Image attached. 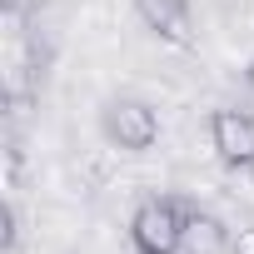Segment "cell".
Instances as JSON below:
<instances>
[{"label": "cell", "mask_w": 254, "mask_h": 254, "mask_svg": "<svg viewBox=\"0 0 254 254\" xmlns=\"http://www.w3.org/2000/svg\"><path fill=\"white\" fill-rule=\"evenodd\" d=\"M185 219H190V204L185 199H145L130 219V239L140 254H180L185 249Z\"/></svg>", "instance_id": "6da1fadb"}, {"label": "cell", "mask_w": 254, "mask_h": 254, "mask_svg": "<svg viewBox=\"0 0 254 254\" xmlns=\"http://www.w3.org/2000/svg\"><path fill=\"white\" fill-rule=\"evenodd\" d=\"M209 135H214V150L224 165H254V115L244 110H214L209 115Z\"/></svg>", "instance_id": "3957f363"}, {"label": "cell", "mask_w": 254, "mask_h": 254, "mask_svg": "<svg viewBox=\"0 0 254 254\" xmlns=\"http://www.w3.org/2000/svg\"><path fill=\"white\" fill-rule=\"evenodd\" d=\"M234 254H254V229H239V239H234Z\"/></svg>", "instance_id": "8992f818"}, {"label": "cell", "mask_w": 254, "mask_h": 254, "mask_svg": "<svg viewBox=\"0 0 254 254\" xmlns=\"http://www.w3.org/2000/svg\"><path fill=\"white\" fill-rule=\"evenodd\" d=\"M35 0H5V10H30Z\"/></svg>", "instance_id": "52a82bcc"}, {"label": "cell", "mask_w": 254, "mask_h": 254, "mask_svg": "<svg viewBox=\"0 0 254 254\" xmlns=\"http://www.w3.org/2000/svg\"><path fill=\"white\" fill-rule=\"evenodd\" d=\"M105 135H110V145L140 155L160 140V115L145 100H110L105 105Z\"/></svg>", "instance_id": "7a4b0ae2"}, {"label": "cell", "mask_w": 254, "mask_h": 254, "mask_svg": "<svg viewBox=\"0 0 254 254\" xmlns=\"http://www.w3.org/2000/svg\"><path fill=\"white\" fill-rule=\"evenodd\" d=\"M219 249H224V229H219V219L190 209V219H185V249H180V254H219Z\"/></svg>", "instance_id": "5b68a950"}, {"label": "cell", "mask_w": 254, "mask_h": 254, "mask_svg": "<svg viewBox=\"0 0 254 254\" xmlns=\"http://www.w3.org/2000/svg\"><path fill=\"white\" fill-rule=\"evenodd\" d=\"M135 10L155 35H165L175 45H190V0H135Z\"/></svg>", "instance_id": "277c9868"}]
</instances>
